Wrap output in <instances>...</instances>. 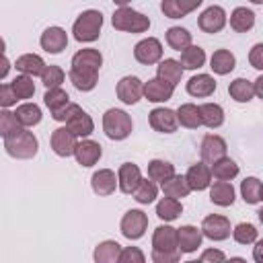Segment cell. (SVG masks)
<instances>
[{"label":"cell","mask_w":263,"mask_h":263,"mask_svg":"<svg viewBox=\"0 0 263 263\" xmlns=\"http://www.w3.org/2000/svg\"><path fill=\"white\" fill-rule=\"evenodd\" d=\"M255 27V12L247 6H236L230 14V29L236 33H247Z\"/></svg>","instance_id":"83f0119b"},{"label":"cell","mask_w":263,"mask_h":263,"mask_svg":"<svg viewBox=\"0 0 263 263\" xmlns=\"http://www.w3.org/2000/svg\"><path fill=\"white\" fill-rule=\"evenodd\" d=\"M113 2H115L117 6H127V4L132 2V0H113Z\"/></svg>","instance_id":"91938a15"},{"label":"cell","mask_w":263,"mask_h":263,"mask_svg":"<svg viewBox=\"0 0 263 263\" xmlns=\"http://www.w3.org/2000/svg\"><path fill=\"white\" fill-rule=\"evenodd\" d=\"M82 111V107L80 105H76V103H68L66 107H62L60 111H55V113H51V119H55V121H62V123H66L68 119H72L76 113H80Z\"/></svg>","instance_id":"816d5d0a"},{"label":"cell","mask_w":263,"mask_h":263,"mask_svg":"<svg viewBox=\"0 0 263 263\" xmlns=\"http://www.w3.org/2000/svg\"><path fill=\"white\" fill-rule=\"evenodd\" d=\"M117 99L125 105H136L144 97V82L138 76H123L117 82Z\"/></svg>","instance_id":"8fae6325"},{"label":"cell","mask_w":263,"mask_h":263,"mask_svg":"<svg viewBox=\"0 0 263 263\" xmlns=\"http://www.w3.org/2000/svg\"><path fill=\"white\" fill-rule=\"evenodd\" d=\"M183 70H197L205 64V51L199 47V45H189L187 49L181 51V58H179Z\"/></svg>","instance_id":"74e56055"},{"label":"cell","mask_w":263,"mask_h":263,"mask_svg":"<svg viewBox=\"0 0 263 263\" xmlns=\"http://www.w3.org/2000/svg\"><path fill=\"white\" fill-rule=\"evenodd\" d=\"M251 4H263V0H249Z\"/></svg>","instance_id":"6125c7cd"},{"label":"cell","mask_w":263,"mask_h":263,"mask_svg":"<svg viewBox=\"0 0 263 263\" xmlns=\"http://www.w3.org/2000/svg\"><path fill=\"white\" fill-rule=\"evenodd\" d=\"M16 101H18V97H16L12 84H10V82L0 84V107H2V109H8V107L16 105Z\"/></svg>","instance_id":"681fc988"},{"label":"cell","mask_w":263,"mask_h":263,"mask_svg":"<svg viewBox=\"0 0 263 263\" xmlns=\"http://www.w3.org/2000/svg\"><path fill=\"white\" fill-rule=\"evenodd\" d=\"M117 179H119V191L129 195L136 191V187L140 185L142 181V173H140V166L134 164V162H123L117 171Z\"/></svg>","instance_id":"ac0fdd59"},{"label":"cell","mask_w":263,"mask_h":263,"mask_svg":"<svg viewBox=\"0 0 263 263\" xmlns=\"http://www.w3.org/2000/svg\"><path fill=\"white\" fill-rule=\"evenodd\" d=\"M74 70H84V72H99L101 66H103V55L99 49L95 47H84V49H78L74 55H72V64H70Z\"/></svg>","instance_id":"9a60e30c"},{"label":"cell","mask_w":263,"mask_h":263,"mask_svg":"<svg viewBox=\"0 0 263 263\" xmlns=\"http://www.w3.org/2000/svg\"><path fill=\"white\" fill-rule=\"evenodd\" d=\"M181 214H183V205H181V201L175 199V197L164 195V197L156 203V216H158L160 220H164V222H173V220H177Z\"/></svg>","instance_id":"e575fe53"},{"label":"cell","mask_w":263,"mask_h":263,"mask_svg":"<svg viewBox=\"0 0 263 263\" xmlns=\"http://www.w3.org/2000/svg\"><path fill=\"white\" fill-rule=\"evenodd\" d=\"M121 257V245L117 240H103L95 247L92 259L97 263H117Z\"/></svg>","instance_id":"f546056e"},{"label":"cell","mask_w":263,"mask_h":263,"mask_svg":"<svg viewBox=\"0 0 263 263\" xmlns=\"http://www.w3.org/2000/svg\"><path fill=\"white\" fill-rule=\"evenodd\" d=\"M2 140H4L6 154L12 156V158H18V160H29L39 150V142H37L35 134L29 132L27 127H23L21 132H16L8 138H2Z\"/></svg>","instance_id":"6da1fadb"},{"label":"cell","mask_w":263,"mask_h":263,"mask_svg":"<svg viewBox=\"0 0 263 263\" xmlns=\"http://www.w3.org/2000/svg\"><path fill=\"white\" fill-rule=\"evenodd\" d=\"M14 115H16V119H18V123L23 127H33V125H37L41 121V109L35 103H23V105H18L16 111H14Z\"/></svg>","instance_id":"ab89813d"},{"label":"cell","mask_w":263,"mask_h":263,"mask_svg":"<svg viewBox=\"0 0 263 263\" xmlns=\"http://www.w3.org/2000/svg\"><path fill=\"white\" fill-rule=\"evenodd\" d=\"M21 129H23V125L18 123L16 115L12 111H8V109H2L0 111V136L8 138V136H12V134H16Z\"/></svg>","instance_id":"7dc6e473"},{"label":"cell","mask_w":263,"mask_h":263,"mask_svg":"<svg viewBox=\"0 0 263 263\" xmlns=\"http://www.w3.org/2000/svg\"><path fill=\"white\" fill-rule=\"evenodd\" d=\"M146 173H148V177H150L152 181L162 183V181H166L168 177H173V175H175V164H171L168 160L154 158V160H150V162H148Z\"/></svg>","instance_id":"b9f144b4"},{"label":"cell","mask_w":263,"mask_h":263,"mask_svg":"<svg viewBox=\"0 0 263 263\" xmlns=\"http://www.w3.org/2000/svg\"><path fill=\"white\" fill-rule=\"evenodd\" d=\"M234 66H236V58H234V53L230 49H216L212 53V58H210V68L218 76L230 74L234 70Z\"/></svg>","instance_id":"cb8c5ba5"},{"label":"cell","mask_w":263,"mask_h":263,"mask_svg":"<svg viewBox=\"0 0 263 263\" xmlns=\"http://www.w3.org/2000/svg\"><path fill=\"white\" fill-rule=\"evenodd\" d=\"M191 191H203L212 185V168L208 166V162H197V164H191L187 175H185Z\"/></svg>","instance_id":"d6986e66"},{"label":"cell","mask_w":263,"mask_h":263,"mask_svg":"<svg viewBox=\"0 0 263 263\" xmlns=\"http://www.w3.org/2000/svg\"><path fill=\"white\" fill-rule=\"evenodd\" d=\"M228 95L236 103H249L255 97V84L247 78H234L228 84Z\"/></svg>","instance_id":"4dcf8cb0"},{"label":"cell","mask_w":263,"mask_h":263,"mask_svg":"<svg viewBox=\"0 0 263 263\" xmlns=\"http://www.w3.org/2000/svg\"><path fill=\"white\" fill-rule=\"evenodd\" d=\"M14 66H16V70H18L21 74H27V76H41L47 64H45L43 58L37 55V53H23V55L16 58Z\"/></svg>","instance_id":"4316f807"},{"label":"cell","mask_w":263,"mask_h":263,"mask_svg":"<svg viewBox=\"0 0 263 263\" xmlns=\"http://www.w3.org/2000/svg\"><path fill=\"white\" fill-rule=\"evenodd\" d=\"M203 0H162L160 10L166 18H183L189 12H193L197 6H201Z\"/></svg>","instance_id":"7402d4cb"},{"label":"cell","mask_w":263,"mask_h":263,"mask_svg":"<svg viewBox=\"0 0 263 263\" xmlns=\"http://www.w3.org/2000/svg\"><path fill=\"white\" fill-rule=\"evenodd\" d=\"M43 103L47 105L49 113H55L70 103V97L62 86H55V88H47V92L43 95Z\"/></svg>","instance_id":"ee69618b"},{"label":"cell","mask_w":263,"mask_h":263,"mask_svg":"<svg viewBox=\"0 0 263 263\" xmlns=\"http://www.w3.org/2000/svg\"><path fill=\"white\" fill-rule=\"evenodd\" d=\"M134 58L144 66L158 64L162 60V43L156 37H146L134 45Z\"/></svg>","instance_id":"8992f818"},{"label":"cell","mask_w":263,"mask_h":263,"mask_svg":"<svg viewBox=\"0 0 263 263\" xmlns=\"http://www.w3.org/2000/svg\"><path fill=\"white\" fill-rule=\"evenodd\" d=\"M173 92H175V86L158 76L144 82V99H148L150 103H166L173 99Z\"/></svg>","instance_id":"e0dca14e"},{"label":"cell","mask_w":263,"mask_h":263,"mask_svg":"<svg viewBox=\"0 0 263 263\" xmlns=\"http://www.w3.org/2000/svg\"><path fill=\"white\" fill-rule=\"evenodd\" d=\"M41 47L51 53V55H58L66 49L68 45V33L62 29V27H47L43 33H41V39H39Z\"/></svg>","instance_id":"2e32d148"},{"label":"cell","mask_w":263,"mask_h":263,"mask_svg":"<svg viewBox=\"0 0 263 263\" xmlns=\"http://www.w3.org/2000/svg\"><path fill=\"white\" fill-rule=\"evenodd\" d=\"M226 21H228V16H226V10L222 8V6H208L201 14H199V18H197V27L203 31V33H210V35H214V33H220L224 27H226Z\"/></svg>","instance_id":"30bf717a"},{"label":"cell","mask_w":263,"mask_h":263,"mask_svg":"<svg viewBox=\"0 0 263 263\" xmlns=\"http://www.w3.org/2000/svg\"><path fill=\"white\" fill-rule=\"evenodd\" d=\"M199 261L201 263H222L226 261V255L218 249H205L201 255H199Z\"/></svg>","instance_id":"11a10c76"},{"label":"cell","mask_w":263,"mask_h":263,"mask_svg":"<svg viewBox=\"0 0 263 263\" xmlns=\"http://www.w3.org/2000/svg\"><path fill=\"white\" fill-rule=\"evenodd\" d=\"M12 88L18 97V101H25V99H31L35 95V82H33V76H27V74H21V76H14L12 78Z\"/></svg>","instance_id":"f6af8a7d"},{"label":"cell","mask_w":263,"mask_h":263,"mask_svg":"<svg viewBox=\"0 0 263 263\" xmlns=\"http://www.w3.org/2000/svg\"><path fill=\"white\" fill-rule=\"evenodd\" d=\"M177 117H179V125L187 127V129H197L199 125H203L201 121V111L197 105L193 103H183L177 109Z\"/></svg>","instance_id":"1f68e13d"},{"label":"cell","mask_w":263,"mask_h":263,"mask_svg":"<svg viewBox=\"0 0 263 263\" xmlns=\"http://www.w3.org/2000/svg\"><path fill=\"white\" fill-rule=\"evenodd\" d=\"M66 125H68L70 132L76 134L78 138H88V136L95 132V121H92V117H90L84 109H82L80 113H76L72 119H68Z\"/></svg>","instance_id":"836d02e7"},{"label":"cell","mask_w":263,"mask_h":263,"mask_svg":"<svg viewBox=\"0 0 263 263\" xmlns=\"http://www.w3.org/2000/svg\"><path fill=\"white\" fill-rule=\"evenodd\" d=\"M66 80V72L60 66H45L43 74H41V82L45 88H55L62 86V82Z\"/></svg>","instance_id":"c3c4849f"},{"label":"cell","mask_w":263,"mask_h":263,"mask_svg":"<svg viewBox=\"0 0 263 263\" xmlns=\"http://www.w3.org/2000/svg\"><path fill=\"white\" fill-rule=\"evenodd\" d=\"M253 84H255V95H257V97L263 101V74H261V76H259V78H257Z\"/></svg>","instance_id":"6f0895ef"},{"label":"cell","mask_w":263,"mask_h":263,"mask_svg":"<svg viewBox=\"0 0 263 263\" xmlns=\"http://www.w3.org/2000/svg\"><path fill=\"white\" fill-rule=\"evenodd\" d=\"M8 68H10V62H8V58H6V55H2V70H0V78H6Z\"/></svg>","instance_id":"680465c9"},{"label":"cell","mask_w":263,"mask_h":263,"mask_svg":"<svg viewBox=\"0 0 263 263\" xmlns=\"http://www.w3.org/2000/svg\"><path fill=\"white\" fill-rule=\"evenodd\" d=\"M90 187L99 197H107L115 193V189L119 187V179L111 168H99L90 177Z\"/></svg>","instance_id":"5bb4252c"},{"label":"cell","mask_w":263,"mask_h":263,"mask_svg":"<svg viewBox=\"0 0 263 263\" xmlns=\"http://www.w3.org/2000/svg\"><path fill=\"white\" fill-rule=\"evenodd\" d=\"M148 121H150V127L158 134H173L177 132L179 127V117H177V111L168 109V107H156L148 113Z\"/></svg>","instance_id":"52a82bcc"},{"label":"cell","mask_w":263,"mask_h":263,"mask_svg":"<svg viewBox=\"0 0 263 263\" xmlns=\"http://www.w3.org/2000/svg\"><path fill=\"white\" fill-rule=\"evenodd\" d=\"M134 129L132 117L123 109H107L103 115V132L109 140H125Z\"/></svg>","instance_id":"3957f363"},{"label":"cell","mask_w":263,"mask_h":263,"mask_svg":"<svg viewBox=\"0 0 263 263\" xmlns=\"http://www.w3.org/2000/svg\"><path fill=\"white\" fill-rule=\"evenodd\" d=\"M144 261H146V255L138 247H123L121 249L119 263H144Z\"/></svg>","instance_id":"f907efd6"},{"label":"cell","mask_w":263,"mask_h":263,"mask_svg":"<svg viewBox=\"0 0 263 263\" xmlns=\"http://www.w3.org/2000/svg\"><path fill=\"white\" fill-rule=\"evenodd\" d=\"M164 37H166L168 47L175 49V51H183V49H187L191 45V33L187 29H183V27H171V29H166V35Z\"/></svg>","instance_id":"60d3db41"},{"label":"cell","mask_w":263,"mask_h":263,"mask_svg":"<svg viewBox=\"0 0 263 263\" xmlns=\"http://www.w3.org/2000/svg\"><path fill=\"white\" fill-rule=\"evenodd\" d=\"M113 29L125 33H144L150 29V18L129 6H119L111 16Z\"/></svg>","instance_id":"277c9868"},{"label":"cell","mask_w":263,"mask_h":263,"mask_svg":"<svg viewBox=\"0 0 263 263\" xmlns=\"http://www.w3.org/2000/svg\"><path fill=\"white\" fill-rule=\"evenodd\" d=\"M101 29H103V14L99 10H95V8H88V10L80 12L78 18L72 25L74 39L80 41V43L97 41L99 35H101Z\"/></svg>","instance_id":"7a4b0ae2"},{"label":"cell","mask_w":263,"mask_h":263,"mask_svg":"<svg viewBox=\"0 0 263 263\" xmlns=\"http://www.w3.org/2000/svg\"><path fill=\"white\" fill-rule=\"evenodd\" d=\"M68 78H70V82L74 84L76 90L88 92V90H92V88L97 86V82H99V72H84V70H74V68H70Z\"/></svg>","instance_id":"d6a6232c"},{"label":"cell","mask_w":263,"mask_h":263,"mask_svg":"<svg viewBox=\"0 0 263 263\" xmlns=\"http://www.w3.org/2000/svg\"><path fill=\"white\" fill-rule=\"evenodd\" d=\"M201 232L210 240H216V242L218 240H226L230 236V232H232L230 220L226 216H220V214H210L201 222Z\"/></svg>","instance_id":"9c48e42d"},{"label":"cell","mask_w":263,"mask_h":263,"mask_svg":"<svg viewBox=\"0 0 263 263\" xmlns=\"http://www.w3.org/2000/svg\"><path fill=\"white\" fill-rule=\"evenodd\" d=\"M101 156H103V148H101L99 142L84 138V140H80V142L76 144L74 158H76V162H78L80 166H86V168H88V166H95V164L101 160Z\"/></svg>","instance_id":"4fadbf2b"},{"label":"cell","mask_w":263,"mask_h":263,"mask_svg":"<svg viewBox=\"0 0 263 263\" xmlns=\"http://www.w3.org/2000/svg\"><path fill=\"white\" fill-rule=\"evenodd\" d=\"M226 150H228L226 140H224L222 136H218V134H208V136L201 140V148H199L201 160L208 162V164H214L216 160L224 158V156H226Z\"/></svg>","instance_id":"7c38bea8"},{"label":"cell","mask_w":263,"mask_h":263,"mask_svg":"<svg viewBox=\"0 0 263 263\" xmlns=\"http://www.w3.org/2000/svg\"><path fill=\"white\" fill-rule=\"evenodd\" d=\"M132 195H134V199H136L138 203H142V205L152 203V201L158 197V187H156V181H152L150 177L142 179V181H140V185L136 187V191H134Z\"/></svg>","instance_id":"7bdbcfd3"},{"label":"cell","mask_w":263,"mask_h":263,"mask_svg":"<svg viewBox=\"0 0 263 263\" xmlns=\"http://www.w3.org/2000/svg\"><path fill=\"white\" fill-rule=\"evenodd\" d=\"M216 80H214V76H210V74H195V76H191L189 80H187V92L191 95V97H197V99H205V97H210V95H214V90H216Z\"/></svg>","instance_id":"603a6c76"},{"label":"cell","mask_w":263,"mask_h":263,"mask_svg":"<svg viewBox=\"0 0 263 263\" xmlns=\"http://www.w3.org/2000/svg\"><path fill=\"white\" fill-rule=\"evenodd\" d=\"M257 228L251 224V222H240L232 228V238L238 242V245H253L257 240Z\"/></svg>","instance_id":"bcb514c9"},{"label":"cell","mask_w":263,"mask_h":263,"mask_svg":"<svg viewBox=\"0 0 263 263\" xmlns=\"http://www.w3.org/2000/svg\"><path fill=\"white\" fill-rule=\"evenodd\" d=\"M257 216H259V222H261V224H263V208H261V210H259V212H257Z\"/></svg>","instance_id":"94428289"},{"label":"cell","mask_w":263,"mask_h":263,"mask_svg":"<svg viewBox=\"0 0 263 263\" xmlns=\"http://www.w3.org/2000/svg\"><path fill=\"white\" fill-rule=\"evenodd\" d=\"M199 111H201V121L205 127L218 129L224 123V109L218 103H203L199 105Z\"/></svg>","instance_id":"d590c367"},{"label":"cell","mask_w":263,"mask_h":263,"mask_svg":"<svg viewBox=\"0 0 263 263\" xmlns=\"http://www.w3.org/2000/svg\"><path fill=\"white\" fill-rule=\"evenodd\" d=\"M249 64L255 68V70H261L263 72V41L261 43H255L249 51Z\"/></svg>","instance_id":"db71d44e"},{"label":"cell","mask_w":263,"mask_h":263,"mask_svg":"<svg viewBox=\"0 0 263 263\" xmlns=\"http://www.w3.org/2000/svg\"><path fill=\"white\" fill-rule=\"evenodd\" d=\"M261 201H263V193H261Z\"/></svg>","instance_id":"be15d7a7"},{"label":"cell","mask_w":263,"mask_h":263,"mask_svg":"<svg viewBox=\"0 0 263 263\" xmlns=\"http://www.w3.org/2000/svg\"><path fill=\"white\" fill-rule=\"evenodd\" d=\"M261 193H263V183L257 177H247L245 181H240V197L245 199V203L249 205L259 203Z\"/></svg>","instance_id":"f35d334b"},{"label":"cell","mask_w":263,"mask_h":263,"mask_svg":"<svg viewBox=\"0 0 263 263\" xmlns=\"http://www.w3.org/2000/svg\"><path fill=\"white\" fill-rule=\"evenodd\" d=\"M234 187L230 181H216L214 185H210V201L220 205V208H228L234 203Z\"/></svg>","instance_id":"484cf974"},{"label":"cell","mask_w":263,"mask_h":263,"mask_svg":"<svg viewBox=\"0 0 263 263\" xmlns=\"http://www.w3.org/2000/svg\"><path fill=\"white\" fill-rule=\"evenodd\" d=\"M177 232H179V251L181 253L189 255V253H195L201 247V240H203L201 228L191 226V224H185V226L177 228Z\"/></svg>","instance_id":"44dd1931"},{"label":"cell","mask_w":263,"mask_h":263,"mask_svg":"<svg viewBox=\"0 0 263 263\" xmlns=\"http://www.w3.org/2000/svg\"><path fill=\"white\" fill-rule=\"evenodd\" d=\"M49 144H51V150L58 156L68 158V156H74V150H76V144H78V136L72 134L68 125H64V127H58V129L51 132Z\"/></svg>","instance_id":"ba28073f"},{"label":"cell","mask_w":263,"mask_h":263,"mask_svg":"<svg viewBox=\"0 0 263 263\" xmlns=\"http://www.w3.org/2000/svg\"><path fill=\"white\" fill-rule=\"evenodd\" d=\"M210 168H212V177L216 181H232L238 175V164L228 156L216 160L214 164H210Z\"/></svg>","instance_id":"8d00e7d4"},{"label":"cell","mask_w":263,"mask_h":263,"mask_svg":"<svg viewBox=\"0 0 263 263\" xmlns=\"http://www.w3.org/2000/svg\"><path fill=\"white\" fill-rule=\"evenodd\" d=\"M156 76L166 80V82H171L173 86H177L181 82V78H183V66L175 58H164L156 66Z\"/></svg>","instance_id":"d4e9b609"},{"label":"cell","mask_w":263,"mask_h":263,"mask_svg":"<svg viewBox=\"0 0 263 263\" xmlns=\"http://www.w3.org/2000/svg\"><path fill=\"white\" fill-rule=\"evenodd\" d=\"M160 185H162V193L168 195V197H175V199H183V197H187L191 193V187H189L185 175H177L175 173L173 177H168Z\"/></svg>","instance_id":"f1b7e54d"},{"label":"cell","mask_w":263,"mask_h":263,"mask_svg":"<svg viewBox=\"0 0 263 263\" xmlns=\"http://www.w3.org/2000/svg\"><path fill=\"white\" fill-rule=\"evenodd\" d=\"M181 251L177 249V251H158V249H152V261L154 263H177L179 259H181Z\"/></svg>","instance_id":"f5cc1de1"},{"label":"cell","mask_w":263,"mask_h":263,"mask_svg":"<svg viewBox=\"0 0 263 263\" xmlns=\"http://www.w3.org/2000/svg\"><path fill=\"white\" fill-rule=\"evenodd\" d=\"M148 216L142 210H127L119 222V230L127 240H138L146 234Z\"/></svg>","instance_id":"5b68a950"},{"label":"cell","mask_w":263,"mask_h":263,"mask_svg":"<svg viewBox=\"0 0 263 263\" xmlns=\"http://www.w3.org/2000/svg\"><path fill=\"white\" fill-rule=\"evenodd\" d=\"M152 249L158 251H177L179 249V232L168 224H160L152 234Z\"/></svg>","instance_id":"ffe728a7"},{"label":"cell","mask_w":263,"mask_h":263,"mask_svg":"<svg viewBox=\"0 0 263 263\" xmlns=\"http://www.w3.org/2000/svg\"><path fill=\"white\" fill-rule=\"evenodd\" d=\"M253 259L257 263H263V238L261 240H255V247H253Z\"/></svg>","instance_id":"9f6ffc18"}]
</instances>
